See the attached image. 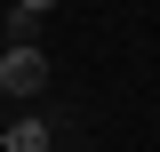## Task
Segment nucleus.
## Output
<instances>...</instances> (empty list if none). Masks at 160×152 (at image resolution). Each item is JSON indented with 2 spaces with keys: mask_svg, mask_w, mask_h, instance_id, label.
<instances>
[{
  "mask_svg": "<svg viewBox=\"0 0 160 152\" xmlns=\"http://www.w3.org/2000/svg\"><path fill=\"white\" fill-rule=\"evenodd\" d=\"M48 88V56L32 40H0V96H40Z\"/></svg>",
  "mask_w": 160,
  "mask_h": 152,
  "instance_id": "1",
  "label": "nucleus"
},
{
  "mask_svg": "<svg viewBox=\"0 0 160 152\" xmlns=\"http://www.w3.org/2000/svg\"><path fill=\"white\" fill-rule=\"evenodd\" d=\"M0 152H48V120H40V112H8Z\"/></svg>",
  "mask_w": 160,
  "mask_h": 152,
  "instance_id": "2",
  "label": "nucleus"
},
{
  "mask_svg": "<svg viewBox=\"0 0 160 152\" xmlns=\"http://www.w3.org/2000/svg\"><path fill=\"white\" fill-rule=\"evenodd\" d=\"M0 40H40V16L32 8H8V16H0Z\"/></svg>",
  "mask_w": 160,
  "mask_h": 152,
  "instance_id": "3",
  "label": "nucleus"
},
{
  "mask_svg": "<svg viewBox=\"0 0 160 152\" xmlns=\"http://www.w3.org/2000/svg\"><path fill=\"white\" fill-rule=\"evenodd\" d=\"M8 8H32V16H48V8H56V0H8Z\"/></svg>",
  "mask_w": 160,
  "mask_h": 152,
  "instance_id": "4",
  "label": "nucleus"
},
{
  "mask_svg": "<svg viewBox=\"0 0 160 152\" xmlns=\"http://www.w3.org/2000/svg\"><path fill=\"white\" fill-rule=\"evenodd\" d=\"M0 128H8V96H0Z\"/></svg>",
  "mask_w": 160,
  "mask_h": 152,
  "instance_id": "5",
  "label": "nucleus"
}]
</instances>
